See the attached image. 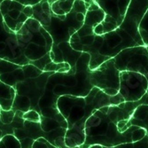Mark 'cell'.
<instances>
[{
    "mask_svg": "<svg viewBox=\"0 0 148 148\" xmlns=\"http://www.w3.org/2000/svg\"><path fill=\"white\" fill-rule=\"evenodd\" d=\"M0 60H1V59H0Z\"/></svg>",
    "mask_w": 148,
    "mask_h": 148,
    "instance_id": "cell-52",
    "label": "cell"
},
{
    "mask_svg": "<svg viewBox=\"0 0 148 148\" xmlns=\"http://www.w3.org/2000/svg\"><path fill=\"white\" fill-rule=\"evenodd\" d=\"M13 100L14 99H0V108H1V110H4V111L12 110Z\"/></svg>",
    "mask_w": 148,
    "mask_h": 148,
    "instance_id": "cell-31",
    "label": "cell"
},
{
    "mask_svg": "<svg viewBox=\"0 0 148 148\" xmlns=\"http://www.w3.org/2000/svg\"><path fill=\"white\" fill-rule=\"evenodd\" d=\"M93 32H94V35L96 36H103L104 35V31H103V26L102 24H99L97 25L95 28L93 29Z\"/></svg>",
    "mask_w": 148,
    "mask_h": 148,
    "instance_id": "cell-40",
    "label": "cell"
},
{
    "mask_svg": "<svg viewBox=\"0 0 148 148\" xmlns=\"http://www.w3.org/2000/svg\"><path fill=\"white\" fill-rule=\"evenodd\" d=\"M22 70H23L24 76H25L26 80L27 79H36L44 73L42 70H40L39 69L36 68V66H35L31 64H28V65L22 66Z\"/></svg>",
    "mask_w": 148,
    "mask_h": 148,
    "instance_id": "cell-18",
    "label": "cell"
},
{
    "mask_svg": "<svg viewBox=\"0 0 148 148\" xmlns=\"http://www.w3.org/2000/svg\"><path fill=\"white\" fill-rule=\"evenodd\" d=\"M34 14H33V19L37 21L42 27H49L51 22V15H49L47 13H45L41 5V2L39 4L32 6Z\"/></svg>",
    "mask_w": 148,
    "mask_h": 148,
    "instance_id": "cell-12",
    "label": "cell"
},
{
    "mask_svg": "<svg viewBox=\"0 0 148 148\" xmlns=\"http://www.w3.org/2000/svg\"><path fill=\"white\" fill-rule=\"evenodd\" d=\"M41 5L43 11L49 15H51V5L48 1H41Z\"/></svg>",
    "mask_w": 148,
    "mask_h": 148,
    "instance_id": "cell-37",
    "label": "cell"
},
{
    "mask_svg": "<svg viewBox=\"0 0 148 148\" xmlns=\"http://www.w3.org/2000/svg\"><path fill=\"white\" fill-rule=\"evenodd\" d=\"M148 89L147 79L135 72H120V89L119 93L126 102H137L140 100Z\"/></svg>",
    "mask_w": 148,
    "mask_h": 148,
    "instance_id": "cell-2",
    "label": "cell"
},
{
    "mask_svg": "<svg viewBox=\"0 0 148 148\" xmlns=\"http://www.w3.org/2000/svg\"><path fill=\"white\" fill-rule=\"evenodd\" d=\"M73 12L75 13H83V14H86L87 12V7L85 5V3L83 0H78V1H74V5L72 9Z\"/></svg>",
    "mask_w": 148,
    "mask_h": 148,
    "instance_id": "cell-25",
    "label": "cell"
},
{
    "mask_svg": "<svg viewBox=\"0 0 148 148\" xmlns=\"http://www.w3.org/2000/svg\"><path fill=\"white\" fill-rule=\"evenodd\" d=\"M146 137V131L145 129L142 128H138V130H134L132 132V135H131V139L132 142H138L139 140H143Z\"/></svg>",
    "mask_w": 148,
    "mask_h": 148,
    "instance_id": "cell-26",
    "label": "cell"
},
{
    "mask_svg": "<svg viewBox=\"0 0 148 148\" xmlns=\"http://www.w3.org/2000/svg\"><path fill=\"white\" fill-rule=\"evenodd\" d=\"M95 37H96V35H91V36H84V37H81L80 42L84 46H89L94 43V41H95Z\"/></svg>",
    "mask_w": 148,
    "mask_h": 148,
    "instance_id": "cell-34",
    "label": "cell"
},
{
    "mask_svg": "<svg viewBox=\"0 0 148 148\" xmlns=\"http://www.w3.org/2000/svg\"><path fill=\"white\" fill-rule=\"evenodd\" d=\"M116 69L120 71L135 72L148 81V51L145 46H138L121 51L114 58Z\"/></svg>",
    "mask_w": 148,
    "mask_h": 148,
    "instance_id": "cell-1",
    "label": "cell"
},
{
    "mask_svg": "<svg viewBox=\"0 0 148 148\" xmlns=\"http://www.w3.org/2000/svg\"><path fill=\"white\" fill-rule=\"evenodd\" d=\"M90 60V55L87 52H83L75 64V73L90 72L89 69Z\"/></svg>",
    "mask_w": 148,
    "mask_h": 148,
    "instance_id": "cell-13",
    "label": "cell"
},
{
    "mask_svg": "<svg viewBox=\"0 0 148 148\" xmlns=\"http://www.w3.org/2000/svg\"><path fill=\"white\" fill-rule=\"evenodd\" d=\"M22 12H21L20 10H17V9H13V10H11V11H9L8 12V16L10 17V18H12V20H14V21H17L18 20V18H19V16H20V14Z\"/></svg>",
    "mask_w": 148,
    "mask_h": 148,
    "instance_id": "cell-36",
    "label": "cell"
},
{
    "mask_svg": "<svg viewBox=\"0 0 148 148\" xmlns=\"http://www.w3.org/2000/svg\"><path fill=\"white\" fill-rule=\"evenodd\" d=\"M77 34L78 36L81 37H84V36H91V35H94V32H93V28L90 26H87L85 24L83 25V27L81 28L78 31H77Z\"/></svg>",
    "mask_w": 148,
    "mask_h": 148,
    "instance_id": "cell-28",
    "label": "cell"
},
{
    "mask_svg": "<svg viewBox=\"0 0 148 148\" xmlns=\"http://www.w3.org/2000/svg\"><path fill=\"white\" fill-rule=\"evenodd\" d=\"M58 47L62 52L64 62L68 63L71 66V69L75 68V64H76L78 59L81 57V55H82L83 52L75 51L71 47V45L69 42L60 43L58 45Z\"/></svg>",
    "mask_w": 148,
    "mask_h": 148,
    "instance_id": "cell-8",
    "label": "cell"
},
{
    "mask_svg": "<svg viewBox=\"0 0 148 148\" xmlns=\"http://www.w3.org/2000/svg\"><path fill=\"white\" fill-rule=\"evenodd\" d=\"M1 2H2V1H0V5H1Z\"/></svg>",
    "mask_w": 148,
    "mask_h": 148,
    "instance_id": "cell-51",
    "label": "cell"
},
{
    "mask_svg": "<svg viewBox=\"0 0 148 148\" xmlns=\"http://www.w3.org/2000/svg\"><path fill=\"white\" fill-rule=\"evenodd\" d=\"M52 62L51 61V56H50V53H47L45 56H44L43 58L39 59L37 60H35V61H29V64L36 66L37 69H39L40 70H42L44 72V69L45 66L49 64Z\"/></svg>",
    "mask_w": 148,
    "mask_h": 148,
    "instance_id": "cell-21",
    "label": "cell"
},
{
    "mask_svg": "<svg viewBox=\"0 0 148 148\" xmlns=\"http://www.w3.org/2000/svg\"><path fill=\"white\" fill-rule=\"evenodd\" d=\"M23 119L25 121H29V122H33V123H40L41 114L36 110H29V112L24 113Z\"/></svg>",
    "mask_w": 148,
    "mask_h": 148,
    "instance_id": "cell-23",
    "label": "cell"
},
{
    "mask_svg": "<svg viewBox=\"0 0 148 148\" xmlns=\"http://www.w3.org/2000/svg\"><path fill=\"white\" fill-rule=\"evenodd\" d=\"M32 148H58V147L51 145L45 138H40L34 141L32 145Z\"/></svg>",
    "mask_w": 148,
    "mask_h": 148,
    "instance_id": "cell-24",
    "label": "cell"
},
{
    "mask_svg": "<svg viewBox=\"0 0 148 148\" xmlns=\"http://www.w3.org/2000/svg\"><path fill=\"white\" fill-rule=\"evenodd\" d=\"M3 138V134H2V131L0 130V139H1Z\"/></svg>",
    "mask_w": 148,
    "mask_h": 148,
    "instance_id": "cell-48",
    "label": "cell"
},
{
    "mask_svg": "<svg viewBox=\"0 0 148 148\" xmlns=\"http://www.w3.org/2000/svg\"><path fill=\"white\" fill-rule=\"evenodd\" d=\"M75 19L80 23H84L85 15L83 14V13H76V14H75Z\"/></svg>",
    "mask_w": 148,
    "mask_h": 148,
    "instance_id": "cell-44",
    "label": "cell"
},
{
    "mask_svg": "<svg viewBox=\"0 0 148 148\" xmlns=\"http://www.w3.org/2000/svg\"><path fill=\"white\" fill-rule=\"evenodd\" d=\"M40 126H41V129L45 133H50L53 130H56L61 128L57 121L51 119V118H46L44 116H41Z\"/></svg>",
    "mask_w": 148,
    "mask_h": 148,
    "instance_id": "cell-14",
    "label": "cell"
},
{
    "mask_svg": "<svg viewBox=\"0 0 148 148\" xmlns=\"http://www.w3.org/2000/svg\"><path fill=\"white\" fill-rule=\"evenodd\" d=\"M125 103H126V102L122 103V104H120V105H119V106H117L119 107L120 109H124V108H125Z\"/></svg>",
    "mask_w": 148,
    "mask_h": 148,
    "instance_id": "cell-47",
    "label": "cell"
},
{
    "mask_svg": "<svg viewBox=\"0 0 148 148\" xmlns=\"http://www.w3.org/2000/svg\"><path fill=\"white\" fill-rule=\"evenodd\" d=\"M105 21V22H107V23H114V24H117V22H116V21L112 17V16H110V15H107V14H106V16H105V19H104V21Z\"/></svg>",
    "mask_w": 148,
    "mask_h": 148,
    "instance_id": "cell-45",
    "label": "cell"
},
{
    "mask_svg": "<svg viewBox=\"0 0 148 148\" xmlns=\"http://www.w3.org/2000/svg\"><path fill=\"white\" fill-rule=\"evenodd\" d=\"M109 108H110V106H103V107H101L100 109H99V112H101L103 114H106L107 113H108V111H109Z\"/></svg>",
    "mask_w": 148,
    "mask_h": 148,
    "instance_id": "cell-46",
    "label": "cell"
},
{
    "mask_svg": "<svg viewBox=\"0 0 148 148\" xmlns=\"http://www.w3.org/2000/svg\"><path fill=\"white\" fill-rule=\"evenodd\" d=\"M145 47H146V50H147V51H148V45H147V46H145Z\"/></svg>",
    "mask_w": 148,
    "mask_h": 148,
    "instance_id": "cell-49",
    "label": "cell"
},
{
    "mask_svg": "<svg viewBox=\"0 0 148 148\" xmlns=\"http://www.w3.org/2000/svg\"><path fill=\"white\" fill-rule=\"evenodd\" d=\"M15 112L13 110H9V111H0V122L3 124H11L14 118Z\"/></svg>",
    "mask_w": 148,
    "mask_h": 148,
    "instance_id": "cell-22",
    "label": "cell"
},
{
    "mask_svg": "<svg viewBox=\"0 0 148 148\" xmlns=\"http://www.w3.org/2000/svg\"><path fill=\"white\" fill-rule=\"evenodd\" d=\"M139 34L142 38V41L145 44V46L148 45V10L145 13V15L139 24Z\"/></svg>",
    "mask_w": 148,
    "mask_h": 148,
    "instance_id": "cell-17",
    "label": "cell"
},
{
    "mask_svg": "<svg viewBox=\"0 0 148 148\" xmlns=\"http://www.w3.org/2000/svg\"><path fill=\"white\" fill-rule=\"evenodd\" d=\"M25 80H26V78L24 76L22 66L12 72L3 74L0 75V82H2L3 84L8 85L10 87H13V88L15 87V85L18 83L23 82Z\"/></svg>",
    "mask_w": 148,
    "mask_h": 148,
    "instance_id": "cell-9",
    "label": "cell"
},
{
    "mask_svg": "<svg viewBox=\"0 0 148 148\" xmlns=\"http://www.w3.org/2000/svg\"><path fill=\"white\" fill-rule=\"evenodd\" d=\"M70 44V43H69ZM70 45H71V47L75 50V51H80V52H83V51H84V45L81 44V42L80 43H73V44H70Z\"/></svg>",
    "mask_w": 148,
    "mask_h": 148,
    "instance_id": "cell-41",
    "label": "cell"
},
{
    "mask_svg": "<svg viewBox=\"0 0 148 148\" xmlns=\"http://www.w3.org/2000/svg\"><path fill=\"white\" fill-rule=\"evenodd\" d=\"M0 148H21V144L13 135H5L0 139Z\"/></svg>",
    "mask_w": 148,
    "mask_h": 148,
    "instance_id": "cell-16",
    "label": "cell"
},
{
    "mask_svg": "<svg viewBox=\"0 0 148 148\" xmlns=\"http://www.w3.org/2000/svg\"><path fill=\"white\" fill-rule=\"evenodd\" d=\"M3 20H4V22L5 24L8 27V28L12 31V32H14L16 31V27H17V21H14V20H12V18H10L8 15H5L3 16Z\"/></svg>",
    "mask_w": 148,
    "mask_h": 148,
    "instance_id": "cell-29",
    "label": "cell"
},
{
    "mask_svg": "<svg viewBox=\"0 0 148 148\" xmlns=\"http://www.w3.org/2000/svg\"><path fill=\"white\" fill-rule=\"evenodd\" d=\"M31 108H32L31 101L28 97L21 96V95H17L16 94L14 100H13L12 110H13L14 112L21 111L23 113H27L29 110H31Z\"/></svg>",
    "mask_w": 148,
    "mask_h": 148,
    "instance_id": "cell-11",
    "label": "cell"
},
{
    "mask_svg": "<svg viewBox=\"0 0 148 148\" xmlns=\"http://www.w3.org/2000/svg\"><path fill=\"white\" fill-rule=\"evenodd\" d=\"M89 54L90 55V65H89V69L90 71L95 70L103 63L110 60L109 57L103 56L99 52H91V53H89Z\"/></svg>",
    "mask_w": 148,
    "mask_h": 148,
    "instance_id": "cell-15",
    "label": "cell"
},
{
    "mask_svg": "<svg viewBox=\"0 0 148 148\" xmlns=\"http://www.w3.org/2000/svg\"><path fill=\"white\" fill-rule=\"evenodd\" d=\"M99 6L105 12L106 14L112 16L117 22L118 27L123 23L129 5L130 4V0L127 1H99L95 0Z\"/></svg>",
    "mask_w": 148,
    "mask_h": 148,
    "instance_id": "cell-6",
    "label": "cell"
},
{
    "mask_svg": "<svg viewBox=\"0 0 148 148\" xmlns=\"http://www.w3.org/2000/svg\"><path fill=\"white\" fill-rule=\"evenodd\" d=\"M90 83L93 87L103 90L112 88L120 89V71L116 69L114 59H110L90 72Z\"/></svg>",
    "mask_w": 148,
    "mask_h": 148,
    "instance_id": "cell-5",
    "label": "cell"
},
{
    "mask_svg": "<svg viewBox=\"0 0 148 148\" xmlns=\"http://www.w3.org/2000/svg\"><path fill=\"white\" fill-rule=\"evenodd\" d=\"M148 10V1H135L131 0L127 10L125 18L119 28L128 33L138 45V46H145L144 42L139 34V24Z\"/></svg>",
    "mask_w": 148,
    "mask_h": 148,
    "instance_id": "cell-3",
    "label": "cell"
},
{
    "mask_svg": "<svg viewBox=\"0 0 148 148\" xmlns=\"http://www.w3.org/2000/svg\"><path fill=\"white\" fill-rule=\"evenodd\" d=\"M109 100H110V106H119L120 104H122V103L126 102L124 98L121 95L120 93L116 94V95H114L113 97H110Z\"/></svg>",
    "mask_w": 148,
    "mask_h": 148,
    "instance_id": "cell-33",
    "label": "cell"
},
{
    "mask_svg": "<svg viewBox=\"0 0 148 148\" xmlns=\"http://www.w3.org/2000/svg\"><path fill=\"white\" fill-rule=\"evenodd\" d=\"M18 2L24 6H34L39 4L41 1H22V0H21V1H18Z\"/></svg>",
    "mask_w": 148,
    "mask_h": 148,
    "instance_id": "cell-42",
    "label": "cell"
},
{
    "mask_svg": "<svg viewBox=\"0 0 148 148\" xmlns=\"http://www.w3.org/2000/svg\"><path fill=\"white\" fill-rule=\"evenodd\" d=\"M102 36L104 43L99 50V53L103 56L109 57L110 59H114L121 51L126 49L138 46L135 40L120 28L113 32L105 34Z\"/></svg>",
    "mask_w": 148,
    "mask_h": 148,
    "instance_id": "cell-4",
    "label": "cell"
},
{
    "mask_svg": "<svg viewBox=\"0 0 148 148\" xmlns=\"http://www.w3.org/2000/svg\"><path fill=\"white\" fill-rule=\"evenodd\" d=\"M54 145L56 147H58V148H70V147H68V146L65 145V141H64V138L63 137L57 138L55 139ZM75 148H80V147H75Z\"/></svg>",
    "mask_w": 148,
    "mask_h": 148,
    "instance_id": "cell-35",
    "label": "cell"
},
{
    "mask_svg": "<svg viewBox=\"0 0 148 148\" xmlns=\"http://www.w3.org/2000/svg\"><path fill=\"white\" fill-rule=\"evenodd\" d=\"M105 16L106 13L101 8L95 11H87L84 24L90 26L94 29L97 25L102 23V21L105 19Z\"/></svg>",
    "mask_w": 148,
    "mask_h": 148,
    "instance_id": "cell-10",
    "label": "cell"
},
{
    "mask_svg": "<svg viewBox=\"0 0 148 148\" xmlns=\"http://www.w3.org/2000/svg\"><path fill=\"white\" fill-rule=\"evenodd\" d=\"M20 68H21V66L19 65H16L5 60H0V75L3 74L12 72Z\"/></svg>",
    "mask_w": 148,
    "mask_h": 148,
    "instance_id": "cell-20",
    "label": "cell"
},
{
    "mask_svg": "<svg viewBox=\"0 0 148 148\" xmlns=\"http://www.w3.org/2000/svg\"><path fill=\"white\" fill-rule=\"evenodd\" d=\"M22 12L24 14L28 17L29 19L33 18V14H34V11H33V7L32 6H25Z\"/></svg>",
    "mask_w": 148,
    "mask_h": 148,
    "instance_id": "cell-38",
    "label": "cell"
},
{
    "mask_svg": "<svg viewBox=\"0 0 148 148\" xmlns=\"http://www.w3.org/2000/svg\"><path fill=\"white\" fill-rule=\"evenodd\" d=\"M102 26H103V31H104V35L105 34H108L110 32H113L114 30H115L116 29H118L119 27L117 24H114V23H107L105 21H102Z\"/></svg>",
    "mask_w": 148,
    "mask_h": 148,
    "instance_id": "cell-32",
    "label": "cell"
},
{
    "mask_svg": "<svg viewBox=\"0 0 148 148\" xmlns=\"http://www.w3.org/2000/svg\"><path fill=\"white\" fill-rule=\"evenodd\" d=\"M69 43H70V44H73V43H80V36H78L77 32L75 33V34L70 37Z\"/></svg>",
    "mask_w": 148,
    "mask_h": 148,
    "instance_id": "cell-43",
    "label": "cell"
},
{
    "mask_svg": "<svg viewBox=\"0 0 148 148\" xmlns=\"http://www.w3.org/2000/svg\"><path fill=\"white\" fill-rule=\"evenodd\" d=\"M16 96V91L13 87H10L2 82H0V99H14Z\"/></svg>",
    "mask_w": 148,
    "mask_h": 148,
    "instance_id": "cell-19",
    "label": "cell"
},
{
    "mask_svg": "<svg viewBox=\"0 0 148 148\" xmlns=\"http://www.w3.org/2000/svg\"><path fill=\"white\" fill-rule=\"evenodd\" d=\"M105 94H106L107 96H109V97H113L114 95H116V94L119 93V90H115V89H112V88H106L105 90H102Z\"/></svg>",
    "mask_w": 148,
    "mask_h": 148,
    "instance_id": "cell-39",
    "label": "cell"
},
{
    "mask_svg": "<svg viewBox=\"0 0 148 148\" xmlns=\"http://www.w3.org/2000/svg\"><path fill=\"white\" fill-rule=\"evenodd\" d=\"M130 123L131 126L145 129L148 137V105H141L134 111Z\"/></svg>",
    "mask_w": 148,
    "mask_h": 148,
    "instance_id": "cell-7",
    "label": "cell"
},
{
    "mask_svg": "<svg viewBox=\"0 0 148 148\" xmlns=\"http://www.w3.org/2000/svg\"><path fill=\"white\" fill-rule=\"evenodd\" d=\"M146 94H147V95H148V89H147V90H146Z\"/></svg>",
    "mask_w": 148,
    "mask_h": 148,
    "instance_id": "cell-50",
    "label": "cell"
},
{
    "mask_svg": "<svg viewBox=\"0 0 148 148\" xmlns=\"http://www.w3.org/2000/svg\"><path fill=\"white\" fill-rule=\"evenodd\" d=\"M59 5L66 14H69L72 12L74 1H72V0L71 1H59Z\"/></svg>",
    "mask_w": 148,
    "mask_h": 148,
    "instance_id": "cell-27",
    "label": "cell"
},
{
    "mask_svg": "<svg viewBox=\"0 0 148 148\" xmlns=\"http://www.w3.org/2000/svg\"><path fill=\"white\" fill-rule=\"evenodd\" d=\"M100 90L97 87H93L91 89V90L89 92L88 95L84 98V100H85V103L86 105H90L92 103V101L94 100V98L96 97V95L98 94V92Z\"/></svg>",
    "mask_w": 148,
    "mask_h": 148,
    "instance_id": "cell-30",
    "label": "cell"
}]
</instances>
